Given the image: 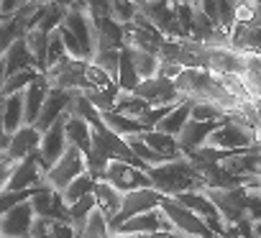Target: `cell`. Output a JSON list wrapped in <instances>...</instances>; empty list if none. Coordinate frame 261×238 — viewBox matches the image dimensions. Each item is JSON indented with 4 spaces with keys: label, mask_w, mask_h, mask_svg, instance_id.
Instances as JSON below:
<instances>
[{
    "label": "cell",
    "mask_w": 261,
    "mask_h": 238,
    "mask_svg": "<svg viewBox=\"0 0 261 238\" xmlns=\"http://www.w3.org/2000/svg\"><path fill=\"white\" fill-rule=\"evenodd\" d=\"M49 87H62L69 92H90V90H110L118 87L115 80H110L100 67H95L90 59H72L64 57L62 62H57L54 67H49L46 72Z\"/></svg>",
    "instance_id": "obj_1"
},
{
    "label": "cell",
    "mask_w": 261,
    "mask_h": 238,
    "mask_svg": "<svg viewBox=\"0 0 261 238\" xmlns=\"http://www.w3.org/2000/svg\"><path fill=\"white\" fill-rule=\"evenodd\" d=\"M144 172L151 179V187L159 190L167 197L190 192V190H202L205 179L200 174V169L192 164L190 156H179V159H169L154 167H144Z\"/></svg>",
    "instance_id": "obj_2"
},
{
    "label": "cell",
    "mask_w": 261,
    "mask_h": 238,
    "mask_svg": "<svg viewBox=\"0 0 261 238\" xmlns=\"http://www.w3.org/2000/svg\"><path fill=\"white\" fill-rule=\"evenodd\" d=\"M258 144H261V141H258V131L246 123L243 115H230L228 121H225L223 126H218V128L207 136V141H205V146L220 149V151H230V154L246 151V149L258 146Z\"/></svg>",
    "instance_id": "obj_3"
},
{
    "label": "cell",
    "mask_w": 261,
    "mask_h": 238,
    "mask_svg": "<svg viewBox=\"0 0 261 238\" xmlns=\"http://www.w3.org/2000/svg\"><path fill=\"white\" fill-rule=\"evenodd\" d=\"M87 172V164H85V154L77 149V146H67L64 154L59 156V162H54L49 169H46V177L44 182L54 190H64L72 179H77L80 174Z\"/></svg>",
    "instance_id": "obj_4"
},
{
    "label": "cell",
    "mask_w": 261,
    "mask_h": 238,
    "mask_svg": "<svg viewBox=\"0 0 261 238\" xmlns=\"http://www.w3.org/2000/svg\"><path fill=\"white\" fill-rule=\"evenodd\" d=\"M136 97H141L149 108H162V105H177L185 100V95L179 92V87L174 85V80L169 77H151V80H141L134 90Z\"/></svg>",
    "instance_id": "obj_5"
},
{
    "label": "cell",
    "mask_w": 261,
    "mask_h": 238,
    "mask_svg": "<svg viewBox=\"0 0 261 238\" xmlns=\"http://www.w3.org/2000/svg\"><path fill=\"white\" fill-rule=\"evenodd\" d=\"M159 207H162L164 215L169 218L174 233H179V235H185V238H205V235L213 233L192 210H187L185 205H179L174 197H164Z\"/></svg>",
    "instance_id": "obj_6"
},
{
    "label": "cell",
    "mask_w": 261,
    "mask_h": 238,
    "mask_svg": "<svg viewBox=\"0 0 261 238\" xmlns=\"http://www.w3.org/2000/svg\"><path fill=\"white\" fill-rule=\"evenodd\" d=\"M167 195H162L159 190L154 187H141V190H130V192H123V205L118 210V215L108 223V228L118 225V223H125L128 218H134V215H141L146 210H154L162 205Z\"/></svg>",
    "instance_id": "obj_7"
},
{
    "label": "cell",
    "mask_w": 261,
    "mask_h": 238,
    "mask_svg": "<svg viewBox=\"0 0 261 238\" xmlns=\"http://www.w3.org/2000/svg\"><path fill=\"white\" fill-rule=\"evenodd\" d=\"M174 200L179 202V205H185L187 210H192L213 233H218V235H223L225 233V223H223V218H220V213H218V207L213 205V200L205 195V190H190V192H182V195H174Z\"/></svg>",
    "instance_id": "obj_8"
},
{
    "label": "cell",
    "mask_w": 261,
    "mask_h": 238,
    "mask_svg": "<svg viewBox=\"0 0 261 238\" xmlns=\"http://www.w3.org/2000/svg\"><path fill=\"white\" fill-rule=\"evenodd\" d=\"M102 179L108 184H113L118 192H130V190L151 187L149 174L141 167H134V164H128V162H108Z\"/></svg>",
    "instance_id": "obj_9"
},
{
    "label": "cell",
    "mask_w": 261,
    "mask_h": 238,
    "mask_svg": "<svg viewBox=\"0 0 261 238\" xmlns=\"http://www.w3.org/2000/svg\"><path fill=\"white\" fill-rule=\"evenodd\" d=\"M108 230H110V235H139V233H156V230H174V228H172L169 218L164 215V210L154 207L141 215L128 218L125 223H118Z\"/></svg>",
    "instance_id": "obj_10"
},
{
    "label": "cell",
    "mask_w": 261,
    "mask_h": 238,
    "mask_svg": "<svg viewBox=\"0 0 261 238\" xmlns=\"http://www.w3.org/2000/svg\"><path fill=\"white\" fill-rule=\"evenodd\" d=\"M139 13H141L159 34H164L167 39H185L182 31H179L177 16H174V6L169 3V0H149V3L139 6Z\"/></svg>",
    "instance_id": "obj_11"
},
{
    "label": "cell",
    "mask_w": 261,
    "mask_h": 238,
    "mask_svg": "<svg viewBox=\"0 0 261 238\" xmlns=\"http://www.w3.org/2000/svg\"><path fill=\"white\" fill-rule=\"evenodd\" d=\"M34 218H36V213H34L31 200L13 205L8 213L0 215V238H29Z\"/></svg>",
    "instance_id": "obj_12"
},
{
    "label": "cell",
    "mask_w": 261,
    "mask_h": 238,
    "mask_svg": "<svg viewBox=\"0 0 261 238\" xmlns=\"http://www.w3.org/2000/svg\"><path fill=\"white\" fill-rule=\"evenodd\" d=\"M44 177H46V169H44L41 156L36 151L34 156H29V159H23L13 167V174H11L6 190H31V192H36L39 187L46 184Z\"/></svg>",
    "instance_id": "obj_13"
},
{
    "label": "cell",
    "mask_w": 261,
    "mask_h": 238,
    "mask_svg": "<svg viewBox=\"0 0 261 238\" xmlns=\"http://www.w3.org/2000/svg\"><path fill=\"white\" fill-rule=\"evenodd\" d=\"M31 205L36 218H51V220H69V205L62 200V192L44 184L31 195Z\"/></svg>",
    "instance_id": "obj_14"
},
{
    "label": "cell",
    "mask_w": 261,
    "mask_h": 238,
    "mask_svg": "<svg viewBox=\"0 0 261 238\" xmlns=\"http://www.w3.org/2000/svg\"><path fill=\"white\" fill-rule=\"evenodd\" d=\"M74 95H77V92H69V90H62V87H49L46 100H44V105H41V113H39V118H36L34 126L44 134L54 121H59V118L69 110Z\"/></svg>",
    "instance_id": "obj_15"
},
{
    "label": "cell",
    "mask_w": 261,
    "mask_h": 238,
    "mask_svg": "<svg viewBox=\"0 0 261 238\" xmlns=\"http://www.w3.org/2000/svg\"><path fill=\"white\" fill-rule=\"evenodd\" d=\"M67 115V113H64ZM64 115L59 121H54L44 134H41V146H39V156H41V164L44 169H49L54 162H59V156L64 154V149L69 146L67 144V136H64Z\"/></svg>",
    "instance_id": "obj_16"
},
{
    "label": "cell",
    "mask_w": 261,
    "mask_h": 238,
    "mask_svg": "<svg viewBox=\"0 0 261 238\" xmlns=\"http://www.w3.org/2000/svg\"><path fill=\"white\" fill-rule=\"evenodd\" d=\"M223 123H225V121H192V118H190V121L185 123V128L179 131V136H177L182 154L190 156V154H195L197 149H202L205 141H207V136H210L218 126H223Z\"/></svg>",
    "instance_id": "obj_17"
},
{
    "label": "cell",
    "mask_w": 261,
    "mask_h": 238,
    "mask_svg": "<svg viewBox=\"0 0 261 238\" xmlns=\"http://www.w3.org/2000/svg\"><path fill=\"white\" fill-rule=\"evenodd\" d=\"M39 146H41V131L36 128V126H21L13 136H11V141H8V149H6V154L11 156V162H23V159H29V156H34L36 151H39Z\"/></svg>",
    "instance_id": "obj_18"
},
{
    "label": "cell",
    "mask_w": 261,
    "mask_h": 238,
    "mask_svg": "<svg viewBox=\"0 0 261 238\" xmlns=\"http://www.w3.org/2000/svg\"><path fill=\"white\" fill-rule=\"evenodd\" d=\"M90 21L95 29V49H123V26L118 21L95 13H90Z\"/></svg>",
    "instance_id": "obj_19"
},
{
    "label": "cell",
    "mask_w": 261,
    "mask_h": 238,
    "mask_svg": "<svg viewBox=\"0 0 261 238\" xmlns=\"http://www.w3.org/2000/svg\"><path fill=\"white\" fill-rule=\"evenodd\" d=\"M46 92H49V80H46L44 72H39V74L31 80V85L23 90V121H26L29 126L36 123V118H39V113H41V105H44V100H46Z\"/></svg>",
    "instance_id": "obj_20"
},
{
    "label": "cell",
    "mask_w": 261,
    "mask_h": 238,
    "mask_svg": "<svg viewBox=\"0 0 261 238\" xmlns=\"http://www.w3.org/2000/svg\"><path fill=\"white\" fill-rule=\"evenodd\" d=\"M62 26L64 29H69L92 54H95V29H92V21H90V13H87V8H69L67 13H64V21H62Z\"/></svg>",
    "instance_id": "obj_21"
},
{
    "label": "cell",
    "mask_w": 261,
    "mask_h": 238,
    "mask_svg": "<svg viewBox=\"0 0 261 238\" xmlns=\"http://www.w3.org/2000/svg\"><path fill=\"white\" fill-rule=\"evenodd\" d=\"M64 136H67V144L69 146H77L85 156L92 151V128L87 121H82L80 115L69 113L64 115Z\"/></svg>",
    "instance_id": "obj_22"
},
{
    "label": "cell",
    "mask_w": 261,
    "mask_h": 238,
    "mask_svg": "<svg viewBox=\"0 0 261 238\" xmlns=\"http://www.w3.org/2000/svg\"><path fill=\"white\" fill-rule=\"evenodd\" d=\"M139 136H141V141H144V144H146L151 151H156V154H159L164 162L185 156V154H182V149H179V141H177V136L162 134V131H156V128H146V131H141Z\"/></svg>",
    "instance_id": "obj_23"
},
{
    "label": "cell",
    "mask_w": 261,
    "mask_h": 238,
    "mask_svg": "<svg viewBox=\"0 0 261 238\" xmlns=\"http://www.w3.org/2000/svg\"><path fill=\"white\" fill-rule=\"evenodd\" d=\"M3 59H6V77H11V74H16V72H23V69H36L34 54H31L26 39H16V41L6 49ZM36 72H39V69H36Z\"/></svg>",
    "instance_id": "obj_24"
},
{
    "label": "cell",
    "mask_w": 261,
    "mask_h": 238,
    "mask_svg": "<svg viewBox=\"0 0 261 238\" xmlns=\"http://www.w3.org/2000/svg\"><path fill=\"white\" fill-rule=\"evenodd\" d=\"M95 202H97V210L102 213V218L110 223L115 215H118V210H120V205H123V192H118L113 184H108L105 179H97L95 182Z\"/></svg>",
    "instance_id": "obj_25"
},
{
    "label": "cell",
    "mask_w": 261,
    "mask_h": 238,
    "mask_svg": "<svg viewBox=\"0 0 261 238\" xmlns=\"http://www.w3.org/2000/svg\"><path fill=\"white\" fill-rule=\"evenodd\" d=\"M3 100V108H0V113H3V128L8 136H13L21 126H26L23 121V92H13L8 97H0Z\"/></svg>",
    "instance_id": "obj_26"
},
{
    "label": "cell",
    "mask_w": 261,
    "mask_h": 238,
    "mask_svg": "<svg viewBox=\"0 0 261 238\" xmlns=\"http://www.w3.org/2000/svg\"><path fill=\"white\" fill-rule=\"evenodd\" d=\"M190 113H192V100H182V102H177L162 121L154 126L156 131H162V134H169V136H179V131L185 128V123L190 121Z\"/></svg>",
    "instance_id": "obj_27"
},
{
    "label": "cell",
    "mask_w": 261,
    "mask_h": 238,
    "mask_svg": "<svg viewBox=\"0 0 261 238\" xmlns=\"http://www.w3.org/2000/svg\"><path fill=\"white\" fill-rule=\"evenodd\" d=\"M64 8L62 6H57V3H49V0H44V3L39 6V11L34 13V18H31V29H39V31H46V34H51V31H57L59 26H62V21H64Z\"/></svg>",
    "instance_id": "obj_28"
},
{
    "label": "cell",
    "mask_w": 261,
    "mask_h": 238,
    "mask_svg": "<svg viewBox=\"0 0 261 238\" xmlns=\"http://www.w3.org/2000/svg\"><path fill=\"white\" fill-rule=\"evenodd\" d=\"M100 118H102V123H105L110 131H115V134L123 136V139L146 131V128L141 126L139 118H130V115H123V113H115V110H105V113H100Z\"/></svg>",
    "instance_id": "obj_29"
},
{
    "label": "cell",
    "mask_w": 261,
    "mask_h": 238,
    "mask_svg": "<svg viewBox=\"0 0 261 238\" xmlns=\"http://www.w3.org/2000/svg\"><path fill=\"white\" fill-rule=\"evenodd\" d=\"M123 46H125V44H123ZM125 51H128L130 62H134V69H136V74H139L141 80H151V77L159 74L162 59H159L156 54H151V51H146V49H136V46H125Z\"/></svg>",
    "instance_id": "obj_30"
},
{
    "label": "cell",
    "mask_w": 261,
    "mask_h": 238,
    "mask_svg": "<svg viewBox=\"0 0 261 238\" xmlns=\"http://www.w3.org/2000/svg\"><path fill=\"white\" fill-rule=\"evenodd\" d=\"M49 36H51V34L39 31V29H29L26 36H23L26 44H29V49H31V54H34V64H36L39 72H46V46H49Z\"/></svg>",
    "instance_id": "obj_31"
},
{
    "label": "cell",
    "mask_w": 261,
    "mask_h": 238,
    "mask_svg": "<svg viewBox=\"0 0 261 238\" xmlns=\"http://www.w3.org/2000/svg\"><path fill=\"white\" fill-rule=\"evenodd\" d=\"M139 82H141V77L136 74L134 62H130V57H128V51H125V46H123V49H120V62H118V77H115V85H118L120 92H134Z\"/></svg>",
    "instance_id": "obj_32"
},
{
    "label": "cell",
    "mask_w": 261,
    "mask_h": 238,
    "mask_svg": "<svg viewBox=\"0 0 261 238\" xmlns=\"http://www.w3.org/2000/svg\"><path fill=\"white\" fill-rule=\"evenodd\" d=\"M95 182H97V179H95L90 172L80 174L77 179H72V182L62 190V200H64L67 205H72L74 200H80V197H85V195L95 192Z\"/></svg>",
    "instance_id": "obj_33"
},
{
    "label": "cell",
    "mask_w": 261,
    "mask_h": 238,
    "mask_svg": "<svg viewBox=\"0 0 261 238\" xmlns=\"http://www.w3.org/2000/svg\"><path fill=\"white\" fill-rule=\"evenodd\" d=\"M95 67H100L110 80L118 77V62H120V49H95L92 59H90Z\"/></svg>",
    "instance_id": "obj_34"
},
{
    "label": "cell",
    "mask_w": 261,
    "mask_h": 238,
    "mask_svg": "<svg viewBox=\"0 0 261 238\" xmlns=\"http://www.w3.org/2000/svg\"><path fill=\"white\" fill-rule=\"evenodd\" d=\"M97 207V202H95V195L90 192V195H85V197H80V200H74L72 205H69V223L74 225V228H82L85 225V220L90 218V213Z\"/></svg>",
    "instance_id": "obj_35"
},
{
    "label": "cell",
    "mask_w": 261,
    "mask_h": 238,
    "mask_svg": "<svg viewBox=\"0 0 261 238\" xmlns=\"http://www.w3.org/2000/svg\"><path fill=\"white\" fill-rule=\"evenodd\" d=\"M59 31V36H62V44H64V51H67V57H72V59H92V51L69 31V29H64V26H59L57 29Z\"/></svg>",
    "instance_id": "obj_36"
},
{
    "label": "cell",
    "mask_w": 261,
    "mask_h": 238,
    "mask_svg": "<svg viewBox=\"0 0 261 238\" xmlns=\"http://www.w3.org/2000/svg\"><path fill=\"white\" fill-rule=\"evenodd\" d=\"M192 121H228L230 113H225L223 108L213 105V102H195L192 100V113H190Z\"/></svg>",
    "instance_id": "obj_37"
},
{
    "label": "cell",
    "mask_w": 261,
    "mask_h": 238,
    "mask_svg": "<svg viewBox=\"0 0 261 238\" xmlns=\"http://www.w3.org/2000/svg\"><path fill=\"white\" fill-rule=\"evenodd\" d=\"M36 74H39L36 69H23V72H16V74L6 77V85H3V90H0V97H8L13 92H23Z\"/></svg>",
    "instance_id": "obj_38"
},
{
    "label": "cell",
    "mask_w": 261,
    "mask_h": 238,
    "mask_svg": "<svg viewBox=\"0 0 261 238\" xmlns=\"http://www.w3.org/2000/svg\"><path fill=\"white\" fill-rule=\"evenodd\" d=\"M139 13V6L134 3V0H113V11H110V18L118 21L120 26L128 23V21H134Z\"/></svg>",
    "instance_id": "obj_39"
},
{
    "label": "cell",
    "mask_w": 261,
    "mask_h": 238,
    "mask_svg": "<svg viewBox=\"0 0 261 238\" xmlns=\"http://www.w3.org/2000/svg\"><path fill=\"white\" fill-rule=\"evenodd\" d=\"M64 57H67V51H64L62 36H59V31H51V36H49V46H46V69L54 67L57 62H62Z\"/></svg>",
    "instance_id": "obj_40"
},
{
    "label": "cell",
    "mask_w": 261,
    "mask_h": 238,
    "mask_svg": "<svg viewBox=\"0 0 261 238\" xmlns=\"http://www.w3.org/2000/svg\"><path fill=\"white\" fill-rule=\"evenodd\" d=\"M49 238H80L69 220H49Z\"/></svg>",
    "instance_id": "obj_41"
},
{
    "label": "cell",
    "mask_w": 261,
    "mask_h": 238,
    "mask_svg": "<svg viewBox=\"0 0 261 238\" xmlns=\"http://www.w3.org/2000/svg\"><path fill=\"white\" fill-rule=\"evenodd\" d=\"M82 6L95 13V16H110L113 11V0H82Z\"/></svg>",
    "instance_id": "obj_42"
},
{
    "label": "cell",
    "mask_w": 261,
    "mask_h": 238,
    "mask_svg": "<svg viewBox=\"0 0 261 238\" xmlns=\"http://www.w3.org/2000/svg\"><path fill=\"white\" fill-rule=\"evenodd\" d=\"M13 167H16V162H11V156L6 151H0V190H6V184L13 174Z\"/></svg>",
    "instance_id": "obj_43"
},
{
    "label": "cell",
    "mask_w": 261,
    "mask_h": 238,
    "mask_svg": "<svg viewBox=\"0 0 261 238\" xmlns=\"http://www.w3.org/2000/svg\"><path fill=\"white\" fill-rule=\"evenodd\" d=\"M26 6V0H0V16H13Z\"/></svg>",
    "instance_id": "obj_44"
},
{
    "label": "cell",
    "mask_w": 261,
    "mask_h": 238,
    "mask_svg": "<svg viewBox=\"0 0 261 238\" xmlns=\"http://www.w3.org/2000/svg\"><path fill=\"white\" fill-rule=\"evenodd\" d=\"M0 108H3V100H0ZM8 141H11V136H8L6 128H3V113H0V151L8 149Z\"/></svg>",
    "instance_id": "obj_45"
},
{
    "label": "cell",
    "mask_w": 261,
    "mask_h": 238,
    "mask_svg": "<svg viewBox=\"0 0 261 238\" xmlns=\"http://www.w3.org/2000/svg\"><path fill=\"white\" fill-rule=\"evenodd\" d=\"M6 85V59H0V90Z\"/></svg>",
    "instance_id": "obj_46"
},
{
    "label": "cell",
    "mask_w": 261,
    "mask_h": 238,
    "mask_svg": "<svg viewBox=\"0 0 261 238\" xmlns=\"http://www.w3.org/2000/svg\"><path fill=\"white\" fill-rule=\"evenodd\" d=\"M172 6H177V3H190V6H195L197 8V0H169Z\"/></svg>",
    "instance_id": "obj_47"
},
{
    "label": "cell",
    "mask_w": 261,
    "mask_h": 238,
    "mask_svg": "<svg viewBox=\"0 0 261 238\" xmlns=\"http://www.w3.org/2000/svg\"><path fill=\"white\" fill-rule=\"evenodd\" d=\"M110 238H141V235H110Z\"/></svg>",
    "instance_id": "obj_48"
},
{
    "label": "cell",
    "mask_w": 261,
    "mask_h": 238,
    "mask_svg": "<svg viewBox=\"0 0 261 238\" xmlns=\"http://www.w3.org/2000/svg\"><path fill=\"white\" fill-rule=\"evenodd\" d=\"M205 238H225V235H218V233H210V235H205Z\"/></svg>",
    "instance_id": "obj_49"
},
{
    "label": "cell",
    "mask_w": 261,
    "mask_h": 238,
    "mask_svg": "<svg viewBox=\"0 0 261 238\" xmlns=\"http://www.w3.org/2000/svg\"><path fill=\"white\" fill-rule=\"evenodd\" d=\"M134 3H136V6H144V3H149V0H134Z\"/></svg>",
    "instance_id": "obj_50"
},
{
    "label": "cell",
    "mask_w": 261,
    "mask_h": 238,
    "mask_svg": "<svg viewBox=\"0 0 261 238\" xmlns=\"http://www.w3.org/2000/svg\"><path fill=\"white\" fill-rule=\"evenodd\" d=\"M72 3H74V6H82V0H72ZM82 8H85V6H82Z\"/></svg>",
    "instance_id": "obj_51"
},
{
    "label": "cell",
    "mask_w": 261,
    "mask_h": 238,
    "mask_svg": "<svg viewBox=\"0 0 261 238\" xmlns=\"http://www.w3.org/2000/svg\"><path fill=\"white\" fill-rule=\"evenodd\" d=\"M3 18H6V16H0V23H3Z\"/></svg>",
    "instance_id": "obj_52"
},
{
    "label": "cell",
    "mask_w": 261,
    "mask_h": 238,
    "mask_svg": "<svg viewBox=\"0 0 261 238\" xmlns=\"http://www.w3.org/2000/svg\"><path fill=\"white\" fill-rule=\"evenodd\" d=\"M246 238H256V235H246Z\"/></svg>",
    "instance_id": "obj_53"
},
{
    "label": "cell",
    "mask_w": 261,
    "mask_h": 238,
    "mask_svg": "<svg viewBox=\"0 0 261 238\" xmlns=\"http://www.w3.org/2000/svg\"><path fill=\"white\" fill-rule=\"evenodd\" d=\"M26 3H31V0H26Z\"/></svg>",
    "instance_id": "obj_54"
},
{
    "label": "cell",
    "mask_w": 261,
    "mask_h": 238,
    "mask_svg": "<svg viewBox=\"0 0 261 238\" xmlns=\"http://www.w3.org/2000/svg\"><path fill=\"white\" fill-rule=\"evenodd\" d=\"M182 238H185V235H182Z\"/></svg>",
    "instance_id": "obj_55"
}]
</instances>
